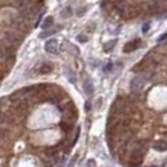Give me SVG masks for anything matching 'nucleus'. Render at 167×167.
Returning <instances> with one entry per match:
<instances>
[{
    "label": "nucleus",
    "instance_id": "obj_1",
    "mask_svg": "<svg viewBox=\"0 0 167 167\" xmlns=\"http://www.w3.org/2000/svg\"><path fill=\"white\" fill-rule=\"evenodd\" d=\"M146 82L147 80H146L145 76H137V77H134L133 80H132V83H131V92L134 93V94L140 93L143 89Z\"/></svg>",
    "mask_w": 167,
    "mask_h": 167
},
{
    "label": "nucleus",
    "instance_id": "obj_2",
    "mask_svg": "<svg viewBox=\"0 0 167 167\" xmlns=\"http://www.w3.org/2000/svg\"><path fill=\"white\" fill-rule=\"evenodd\" d=\"M45 50L50 54H58L59 53V43L57 39H50L45 43Z\"/></svg>",
    "mask_w": 167,
    "mask_h": 167
},
{
    "label": "nucleus",
    "instance_id": "obj_3",
    "mask_svg": "<svg viewBox=\"0 0 167 167\" xmlns=\"http://www.w3.org/2000/svg\"><path fill=\"white\" fill-rule=\"evenodd\" d=\"M140 45H141V40H140V39L131 40V41H128V43L123 47V52H124V53H131V52L136 50Z\"/></svg>",
    "mask_w": 167,
    "mask_h": 167
},
{
    "label": "nucleus",
    "instance_id": "obj_4",
    "mask_svg": "<svg viewBox=\"0 0 167 167\" xmlns=\"http://www.w3.org/2000/svg\"><path fill=\"white\" fill-rule=\"evenodd\" d=\"M83 88H84V92L87 93V95H92L93 94V84L91 79H86L84 84H83Z\"/></svg>",
    "mask_w": 167,
    "mask_h": 167
},
{
    "label": "nucleus",
    "instance_id": "obj_5",
    "mask_svg": "<svg viewBox=\"0 0 167 167\" xmlns=\"http://www.w3.org/2000/svg\"><path fill=\"white\" fill-rule=\"evenodd\" d=\"M153 148H155L156 151H158V152H163V151L167 150V143H166L165 141H162V140L156 141V142L153 143Z\"/></svg>",
    "mask_w": 167,
    "mask_h": 167
},
{
    "label": "nucleus",
    "instance_id": "obj_6",
    "mask_svg": "<svg viewBox=\"0 0 167 167\" xmlns=\"http://www.w3.org/2000/svg\"><path fill=\"white\" fill-rule=\"evenodd\" d=\"M6 40L9 41L10 44H18L20 41V38L17 34H14V33H8L6 34Z\"/></svg>",
    "mask_w": 167,
    "mask_h": 167
},
{
    "label": "nucleus",
    "instance_id": "obj_7",
    "mask_svg": "<svg viewBox=\"0 0 167 167\" xmlns=\"http://www.w3.org/2000/svg\"><path fill=\"white\" fill-rule=\"evenodd\" d=\"M52 24H53V18L52 17H47L44 19V21L41 23V28H43V29H48Z\"/></svg>",
    "mask_w": 167,
    "mask_h": 167
},
{
    "label": "nucleus",
    "instance_id": "obj_8",
    "mask_svg": "<svg viewBox=\"0 0 167 167\" xmlns=\"http://www.w3.org/2000/svg\"><path fill=\"white\" fill-rule=\"evenodd\" d=\"M52 69H53V67L50 65V64H43L41 65V68H40V73L41 74H47V73H49V72H52Z\"/></svg>",
    "mask_w": 167,
    "mask_h": 167
},
{
    "label": "nucleus",
    "instance_id": "obj_9",
    "mask_svg": "<svg viewBox=\"0 0 167 167\" xmlns=\"http://www.w3.org/2000/svg\"><path fill=\"white\" fill-rule=\"evenodd\" d=\"M116 43H117V40H111V41H108V43H106L104 44V52H111L112 48L116 45Z\"/></svg>",
    "mask_w": 167,
    "mask_h": 167
},
{
    "label": "nucleus",
    "instance_id": "obj_10",
    "mask_svg": "<svg viewBox=\"0 0 167 167\" xmlns=\"http://www.w3.org/2000/svg\"><path fill=\"white\" fill-rule=\"evenodd\" d=\"M57 30H50V32H44V33H41L40 34V38H47L48 35H50V34H54Z\"/></svg>",
    "mask_w": 167,
    "mask_h": 167
},
{
    "label": "nucleus",
    "instance_id": "obj_11",
    "mask_svg": "<svg viewBox=\"0 0 167 167\" xmlns=\"http://www.w3.org/2000/svg\"><path fill=\"white\" fill-rule=\"evenodd\" d=\"M77 158H78V157H77V156H74V157H73V158L71 160V162H69V165H68L67 167H74V165H76V161H77Z\"/></svg>",
    "mask_w": 167,
    "mask_h": 167
},
{
    "label": "nucleus",
    "instance_id": "obj_12",
    "mask_svg": "<svg viewBox=\"0 0 167 167\" xmlns=\"http://www.w3.org/2000/svg\"><path fill=\"white\" fill-rule=\"evenodd\" d=\"M148 29H150V23L143 24V26H142V32H143V33H147V32H148Z\"/></svg>",
    "mask_w": 167,
    "mask_h": 167
},
{
    "label": "nucleus",
    "instance_id": "obj_13",
    "mask_svg": "<svg viewBox=\"0 0 167 167\" xmlns=\"http://www.w3.org/2000/svg\"><path fill=\"white\" fill-rule=\"evenodd\" d=\"M5 54H6L5 49H4V48H2V47H0V59H2V58H4V57H5Z\"/></svg>",
    "mask_w": 167,
    "mask_h": 167
},
{
    "label": "nucleus",
    "instance_id": "obj_14",
    "mask_svg": "<svg viewBox=\"0 0 167 167\" xmlns=\"http://www.w3.org/2000/svg\"><path fill=\"white\" fill-rule=\"evenodd\" d=\"M79 41H82V43H84V41H87V38L84 37V35H78V38H77Z\"/></svg>",
    "mask_w": 167,
    "mask_h": 167
},
{
    "label": "nucleus",
    "instance_id": "obj_15",
    "mask_svg": "<svg viewBox=\"0 0 167 167\" xmlns=\"http://www.w3.org/2000/svg\"><path fill=\"white\" fill-rule=\"evenodd\" d=\"M111 68H112V63H108V64L106 65V68H104V72L108 73V72L111 71Z\"/></svg>",
    "mask_w": 167,
    "mask_h": 167
},
{
    "label": "nucleus",
    "instance_id": "obj_16",
    "mask_svg": "<svg viewBox=\"0 0 167 167\" xmlns=\"http://www.w3.org/2000/svg\"><path fill=\"white\" fill-rule=\"evenodd\" d=\"M166 38H167V34L165 33V34H162L161 37H158V39H157V41H162V40H165Z\"/></svg>",
    "mask_w": 167,
    "mask_h": 167
},
{
    "label": "nucleus",
    "instance_id": "obj_17",
    "mask_svg": "<svg viewBox=\"0 0 167 167\" xmlns=\"http://www.w3.org/2000/svg\"><path fill=\"white\" fill-rule=\"evenodd\" d=\"M93 165H95L94 160H89V161H88V165H87V166H88V167H93Z\"/></svg>",
    "mask_w": 167,
    "mask_h": 167
},
{
    "label": "nucleus",
    "instance_id": "obj_18",
    "mask_svg": "<svg viewBox=\"0 0 167 167\" xmlns=\"http://www.w3.org/2000/svg\"><path fill=\"white\" fill-rule=\"evenodd\" d=\"M89 108H91V107H89V103L87 102V103H86V109H87V111H89Z\"/></svg>",
    "mask_w": 167,
    "mask_h": 167
},
{
    "label": "nucleus",
    "instance_id": "obj_19",
    "mask_svg": "<svg viewBox=\"0 0 167 167\" xmlns=\"http://www.w3.org/2000/svg\"><path fill=\"white\" fill-rule=\"evenodd\" d=\"M152 167H155V166H152Z\"/></svg>",
    "mask_w": 167,
    "mask_h": 167
}]
</instances>
